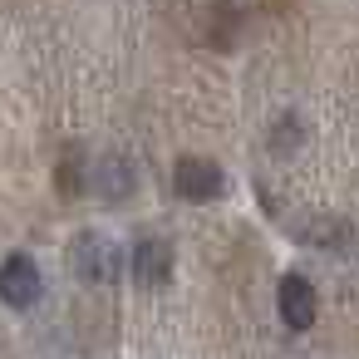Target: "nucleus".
I'll use <instances>...</instances> for the list:
<instances>
[{"label": "nucleus", "mask_w": 359, "mask_h": 359, "mask_svg": "<svg viewBox=\"0 0 359 359\" xmlns=\"http://www.w3.org/2000/svg\"><path fill=\"white\" fill-rule=\"evenodd\" d=\"M276 310H280V320H285L290 330H310V325H315V310H320L315 285H310L300 271L280 276V285H276Z\"/></svg>", "instance_id": "nucleus-4"}, {"label": "nucleus", "mask_w": 359, "mask_h": 359, "mask_svg": "<svg viewBox=\"0 0 359 359\" xmlns=\"http://www.w3.org/2000/svg\"><path fill=\"white\" fill-rule=\"evenodd\" d=\"M133 280L148 285V290L172 280V246H168L163 236H143V241L133 246Z\"/></svg>", "instance_id": "nucleus-5"}, {"label": "nucleus", "mask_w": 359, "mask_h": 359, "mask_svg": "<svg viewBox=\"0 0 359 359\" xmlns=\"http://www.w3.org/2000/svg\"><path fill=\"white\" fill-rule=\"evenodd\" d=\"M128 182H133V177H128V168L109 158V163H104V177H99V187H104L109 197H123V192H128Z\"/></svg>", "instance_id": "nucleus-6"}, {"label": "nucleus", "mask_w": 359, "mask_h": 359, "mask_svg": "<svg viewBox=\"0 0 359 359\" xmlns=\"http://www.w3.org/2000/svg\"><path fill=\"white\" fill-rule=\"evenodd\" d=\"M172 187L182 202H217L226 192V172L212 158H177L172 168Z\"/></svg>", "instance_id": "nucleus-2"}, {"label": "nucleus", "mask_w": 359, "mask_h": 359, "mask_svg": "<svg viewBox=\"0 0 359 359\" xmlns=\"http://www.w3.org/2000/svg\"><path fill=\"white\" fill-rule=\"evenodd\" d=\"M45 295V276L30 256H6L0 261V300L11 310H30L35 300Z\"/></svg>", "instance_id": "nucleus-3"}, {"label": "nucleus", "mask_w": 359, "mask_h": 359, "mask_svg": "<svg viewBox=\"0 0 359 359\" xmlns=\"http://www.w3.org/2000/svg\"><path fill=\"white\" fill-rule=\"evenodd\" d=\"M69 271L84 280V285H114L118 271H123V251L114 236L104 231H79L74 246H69Z\"/></svg>", "instance_id": "nucleus-1"}]
</instances>
